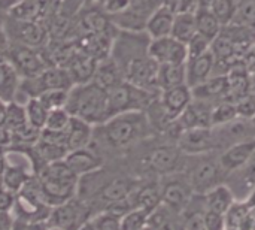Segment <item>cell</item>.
<instances>
[{
  "instance_id": "6da1fadb",
  "label": "cell",
  "mask_w": 255,
  "mask_h": 230,
  "mask_svg": "<svg viewBox=\"0 0 255 230\" xmlns=\"http://www.w3.org/2000/svg\"><path fill=\"white\" fill-rule=\"evenodd\" d=\"M149 40L151 37L145 31L118 28L109 55L120 67L124 81L149 91H160L157 85L158 63L148 52Z\"/></svg>"
},
{
  "instance_id": "7a4b0ae2",
  "label": "cell",
  "mask_w": 255,
  "mask_h": 230,
  "mask_svg": "<svg viewBox=\"0 0 255 230\" xmlns=\"http://www.w3.org/2000/svg\"><path fill=\"white\" fill-rule=\"evenodd\" d=\"M152 132L151 121L145 111H130L112 115L105 123L94 126L93 147L108 160L109 156L128 151L139 142L145 141Z\"/></svg>"
},
{
  "instance_id": "3957f363",
  "label": "cell",
  "mask_w": 255,
  "mask_h": 230,
  "mask_svg": "<svg viewBox=\"0 0 255 230\" xmlns=\"http://www.w3.org/2000/svg\"><path fill=\"white\" fill-rule=\"evenodd\" d=\"M64 108L72 117L81 118L91 126H99L111 118L108 91L94 81L75 84L69 90Z\"/></svg>"
},
{
  "instance_id": "277c9868",
  "label": "cell",
  "mask_w": 255,
  "mask_h": 230,
  "mask_svg": "<svg viewBox=\"0 0 255 230\" xmlns=\"http://www.w3.org/2000/svg\"><path fill=\"white\" fill-rule=\"evenodd\" d=\"M34 177L40 196L49 207H57L76 196L79 178L67 168L64 160L45 165Z\"/></svg>"
},
{
  "instance_id": "5b68a950",
  "label": "cell",
  "mask_w": 255,
  "mask_h": 230,
  "mask_svg": "<svg viewBox=\"0 0 255 230\" xmlns=\"http://www.w3.org/2000/svg\"><path fill=\"white\" fill-rule=\"evenodd\" d=\"M10 210L15 222L19 225H42L48 222L52 207L42 199L36 177H33L13 195Z\"/></svg>"
},
{
  "instance_id": "8992f818",
  "label": "cell",
  "mask_w": 255,
  "mask_h": 230,
  "mask_svg": "<svg viewBox=\"0 0 255 230\" xmlns=\"http://www.w3.org/2000/svg\"><path fill=\"white\" fill-rule=\"evenodd\" d=\"M111 117L130 112V111H146L160 96V91H149L136 87L127 81L120 82L117 87L108 91Z\"/></svg>"
},
{
  "instance_id": "52a82bcc",
  "label": "cell",
  "mask_w": 255,
  "mask_h": 230,
  "mask_svg": "<svg viewBox=\"0 0 255 230\" xmlns=\"http://www.w3.org/2000/svg\"><path fill=\"white\" fill-rule=\"evenodd\" d=\"M1 22L9 42L27 45L37 49L45 48L49 42V30L42 22L13 18L7 13L4 15Z\"/></svg>"
},
{
  "instance_id": "ba28073f",
  "label": "cell",
  "mask_w": 255,
  "mask_h": 230,
  "mask_svg": "<svg viewBox=\"0 0 255 230\" xmlns=\"http://www.w3.org/2000/svg\"><path fill=\"white\" fill-rule=\"evenodd\" d=\"M72 87H73V82L64 67L48 66L46 69H43L39 75H36L33 78L21 79L16 99L22 94V96H25V100H27L30 97H37L43 91H48V90H55V88L70 90Z\"/></svg>"
},
{
  "instance_id": "9c48e42d",
  "label": "cell",
  "mask_w": 255,
  "mask_h": 230,
  "mask_svg": "<svg viewBox=\"0 0 255 230\" xmlns=\"http://www.w3.org/2000/svg\"><path fill=\"white\" fill-rule=\"evenodd\" d=\"M4 58L13 66V69L16 70L21 79L33 78L49 66L43 57L42 49L21 45V43H13V42L9 43Z\"/></svg>"
},
{
  "instance_id": "30bf717a",
  "label": "cell",
  "mask_w": 255,
  "mask_h": 230,
  "mask_svg": "<svg viewBox=\"0 0 255 230\" xmlns=\"http://www.w3.org/2000/svg\"><path fill=\"white\" fill-rule=\"evenodd\" d=\"M91 217H93L91 208L82 199L75 196L64 204L52 207L46 225L63 230H78Z\"/></svg>"
},
{
  "instance_id": "8fae6325",
  "label": "cell",
  "mask_w": 255,
  "mask_h": 230,
  "mask_svg": "<svg viewBox=\"0 0 255 230\" xmlns=\"http://www.w3.org/2000/svg\"><path fill=\"white\" fill-rule=\"evenodd\" d=\"M193 100V91L187 84L166 88L160 91L158 99L154 102L155 109L160 112L164 123H173L187 109Z\"/></svg>"
},
{
  "instance_id": "7c38bea8",
  "label": "cell",
  "mask_w": 255,
  "mask_h": 230,
  "mask_svg": "<svg viewBox=\"0 0 255 230\" xmlns=\"http://www.w3.org/2000/svg\"><path fill=\"white\" fill-rule=\"evenodd\" d=\"M163 4V0H131L128 7L111 16V21L121 30L130 31H145V25L151 13Z\"/></svg>"
},
{
  "instance_id": "4fadbf2b",
  "label": "cell",
  "mask_w": 255,
  "mask_h": 230,
  "mask_svg": "<svg viewBox=\"0 0 255 230\" xmlns=\"http://www.w3.org/2000/svg\"><path fill=\"white\" fill-rule=\"evenodd\" d=\"M217 133L214 127H191L179 132L178 148L185 156H202L217 148Z\"/></svg>"
},
{
  "instance_id": "5bb4252c",
  "label": "cell",
  "mask_w": 255,
  "mask_h": 230,
  "mask_svg": "<svg viewBox=\"0 0 255 230\" xmlns=\"http://www.w3.org/2000/svg\"><path fill=\"white\" fill-rule=\"evenodd\" d=\"M148 52L158 64H184L188 58L187 45L173 36L151 39Z\"/></svg>"
},
{
  "instance_id": "9a60e30c",
  "label": "cell",
  "mask_w": 255,
  "mask_h": 230,
  "mask_svg": "<svg viewBox=\"0 0 255 230\" xmlns=\"http://www.w3.org/2000/svg\"><path fill=\"white\" fill-rule=\"evenodd\" d=\"M226 174L220 165V162L214 160H202L199 162L188 175V184L193 192L199 195H205L212 187L221 184V175Z\"/></svg>"
},
{
  "instance_id": "2e32d148",
  "label": "cell",
  "mask_w": 255,
  "mask_h": 230,
  "mask_svg": "<svg viewBox=\"0 0 255 230\" xmlns=\"http://www.w3.org/2000/svg\"><path fill=\"white\" fill-rule=\"evenodd\" d=\"M182 151L178 147L163 145L149 153L146 166L158 175H173L182 168Z\"/></svg>"
},
{
  "instance_id": "e0dca14e",
  "label": "cell",
  "mask_w": 255,
  "mask_h": 230,
  "mask_svg": "<svg viewBox=\"0 0 255 230\" xmlns=\"http://www.w3.org/2000/svg\"><path fill=\"white\" fill-rule=\"evenodd\" d=\"M64 163L67 165V168L78 177H84L87 174H91L97 169H100L106 160L103 156H100L93 147H84V148H78L73 151H69L66 154V157L63 159Z\"/></svg>"
},
{
  "instance_id": "ac0fdd59",
  "label": "cell",
  "mask_w": 255,
  "mask_h": 230,
  "mask_svg": "<svg viewBox=\"0 0 255 230\" xmlns=\"http://www.w3.org/2000/svg\"><path fill=\"white\" fill-rule=\"evenodd\" d=\"M255 153V136L242 139L230 145L220 157V165L226 174H232L241 169Z\"/></svg>"
},
{
  "instance_id": "d6986e66",
  "label": "cell",
  "mask_w": 255,
  "mask_h": 230,
  "mask_svg": "<svg viewBox=\"0 0 255 230\" xmlns=\"http://www.w3.org/2000/svg\"><path fill=\"white\" fill-rule=\"evenodd\" d=\"M96 64H97L96 58L87 55L79 49H75V52L67 58V61L61 67L66 69L67 75L70 76L75 85V84H84L91 81L96 70Z\"/></svg>"
},
{
  "instance_id": "ffe728a7",
  "label": "cell",
  "mask_w": 255,
  "mask_h": 230,
  "mask_svg": "<svg viewBox=\"0 0 255 230\" xmlns=\"http://www.w3.org/2000/svg\"><path fill=\"white\" fill-rule=\"evenodd\" d=\"M215 67V57L212 51H208L199 57L188 58L185 61V84L193 88L212 76Z\"/></svg>"
},
{
  "instance_id": "44dd1931",
  "label": "cell",
  "mask_w": 255,
  "mask_h": 230,
  "mask_svg": "<svg viewBox=\"0 0 255 230\" xmlns=\"http://www.w3.org/2000/svg\"><path fill=\"white\" fill-rule=\"evenodd\" d=\"M161 187V204L175 211L176 214H181L187 210L190 201H191V187L190 184L181 183V181H167Z\"/></svg>"
},
{
  "instance_id": "7402d4cb",
  "label": "cell",
  "mask_w": 255,
  "mask_h": 230,
  "mask_svg": "<svg viewBox=\"0 0 255 230\" xmlns=\"http://www.w3.org/2000/svg\"><path fill=\"white\" fill-rule=\"evenodd\" d=\"M175 13L173 9L163 3L160 4L148 18L146 25H145V31L151 39H157V37H164V36H170L172 34V28H173V21H175Z\"/></svg>"
},
{
  "instance_id": "603a6c76",
  "label": "cell",
  "mask_w": 255,
  "mask_h": 230,
  "mask_svg": "<svg viewBox=\"0 0 255 230\" xmlns=\"http://www.w3.org/2000/svg\"><path fill=\"white\" fill-rule=\"evenodd\" d=\"M93 129H94V126L85 123L81 118L72 117L67 127L63 130L67 150L73 151L78 148L88 147L91 144V139H93Z\"/></svg>"
},
{
  "instance_id": "cb8c5ba5",
  "label": "cell",
  "mask_w": 255,
  "mask_h": 230,
  "mask_svg": "<svg viewBox=\"0 0 255 230\" xmlns=\"http://www.w3.org/2000/svg\"><path fill=\"white\" fill-rule=\"evenodd\" d=\"M91 81H94L103 90L109 91L114 87H117L120 82H123L124 78H123V73H121L120 67L114 61V58L111 55H108L105 58L97 60L96 70H94V75H93Z\"/></svg>"
},
{
  "instance_id": "d4e9b609",
  "label": "cell",
  "mask_w": 255,
  "mask_h": 230,
  "mask_svg": "<svg viewBox=\"0 0 255 230\" xmlns=\"http://www.w3.org/2000/svg\"><path fill=\"white\" fill-rule=\"evenodd\" d=\"M203 201H205L206 210L223 214V216H226L227 211L232 208V205L236 202L233 190L227 184H223V183L208 190L203 195Z\"/></svg>"
},
{
  "instance_id": "484cf974",
  "label": "cell",
  "mask_w": 255,
  "mask_h": 230,
  "mask_svg": "<svg viewBox=\"0 0 255 230\" xmlns=\"http://www.w3.org/2000/svg\"><path fill=\"white\" fill-rule=\"evenodd\" d=\"M19 84L21 78L13 66L4 57H0V100H3L4 103L15 102Z\"/></svg>"
},
{
  "instance_id": "4316f807",
  "label": "cell",
  "mask_w": 255,
  "mask_h": 230,
  "mask_svg": "<svg viewBox=\"0 0 255 230\" xmlns=\"http://www.w3.org/2000/svg\"><path fill=\"white\" fill-rule=\"evenodd\" d=\"M191 91H193V99H197V100L208 102V100L220 99V97H224L226 99L227 91H229V79H227V75L211 76L205 82L193 87Z\"/></svg>"
},
{
  "instance_id": "83f0119b",
  "label": "cell",
  "mask_w": 255,
  "mask_h": 230,
  "mask_svg": "<svg viewBox=\"0 0 255 230\" xmlns=\"http://www.w3.org/2000/svg\"><path fill=\"white\" fill-rule=\"evenodd\" d=\"M197 34V22H196V13L190 10H181L175 13L173 28L172 34L175 39H178L182 43H188L193 36Z\"/></svg>"
},
{
  "instance_id": "f1b7e54d",
  "label": "cell",
  "mask_w": 255,
  "mask_h": 230,
  "mask_svg": "<svg viewBox=\"0 0 255 230\" xmlns=\"http://www.w3.org/2000/svg\"><path fill=\"white\" fill-rule=\"evenodd\" d=\"M185 84V63L184 64H158L157 85L161 90Z\"/></svg>"
},
{
  "instance_id": "f546056e",
  "label": "cell",
  "mask_w": 255,
  "mask_h": 230,
  "mask_svg": "<svg viewBox=\"0 0 255 230\" xmlns=\"http://www.w3.org/2000/svg\"><path fill=\"white\" fill-rule=\"evenodd\" d=\"M196 13V22H197V33L209 39L211 42L221 33V22L217 19V16L211 12L208 6H202L197 9Z\"/></svg>"
},
{
  "instance_id": "4dcf8cb0",
  "label": "cell",
  "mask_w": 255,
  "mask_h": 230,
  "mask_svg": "<svg viewBox=\"0 0 255 230\" xmlns=\"http://www.w3.org/2000/svg\"><path fill=\"white\" fill-rule=\"evenodd\" d=\"M24 109H25V117H27L28 126L40 132L45 127V124H46V118H48L49 109L40 102L39 97L27 99L24 102Z\"/></svg>"
},
{
  "instance_id": "1f68e13d",
  "label": "cell",
  "mask_w": 255,
  "mask_h": 230,
  "mask_svg": "<svg viewBox=\"0 0 255 230\" xmlns=\"http://www.w3.org/2000/svg\"><path fill=\"white\" fill-rule=\"evenodd\" d=\"M238 112L235 103L229 100H223L218 105L212 106L211 111V126L212 127H220L224 124H229L235 120H238Z\"/></svg>"
},
{
  "instance_id": "d6a6232c",
  "label": "cell",
  "mask_w": 255,
  "mask_h": 230,
  "mask_svg": "<svg viewBox=\"0 0 255 230\" xmlns=\"http://www.w3.org/2000/svg\"><path fill=\"white\" fill-rule=\"evenodd\" d=\"M149 211L143 208H133L120 219L121 230H139L148 225Z\"/></svg>"
},
{
  "instance_id": "836d02e7",
  "label": "cell",
  "mask_w": 255,
  "mask_h": 230,
  "mask_svg": "<svg viewBox=\"0 0 255 230\" xmlns=\"http://www.w3.org/2000/svg\"><path fill=\"white\" fill-rule=\"evenodd\" d=\"M208 7L217 16V19L221 22V25H227V24L233 22L235 12H236V6H235L233 0H209Z\"/></svg>"
},
{
  "instance_id": "e575fe53",
  "label": "cell",
  "mask_w": 255,
  "mask_h": 230,
  "mask_svg": "<svg viewBox=\"0 0 255 230\" xmlns=\"http://www.w3.org/2000/svg\"><path fill=\"white\" fill-rule=\"evenodd\" d=\"M233 22L245 25L255 31V0H244L236 7Z\"/></svg>"
},
{
  "instance_id": "d590c367",
  "label": "cell",
  "mask_w": 255,
  "mask_h": 230,
  "mask_svg": "<svg viewBox=\"0 0 255 230\" xmlns=\"http://www.w3.org/2000/svg\"><path fill=\"white\" fill-rule=\"evenodd\" d=\"M70 118H72V115L69 114V111L66 108L49 109L48 118H46V124H45L43 129L54 130V132H63L67 127Z\"/></svg>"
},
{
  "instance_id": "8d00e7d4",
  "label": "cell",
  "mask_w": 255,
  "mask_h": 230,
  "mask_svg": "<svg viewBox=\"0 0 255 230\" xmlns=\"http://www.w3.org/2000/svg\"><path fill=\"white\" fill-rule=\"evenodd\" d=\"M232 174H238V181H239L241 187L250 193L255 187V153L241 169H238Z\"/></svg>"
},
{
  "instance_id": "74e56055",
  "label": "cell",
  "mask_w": 255,
  "mask_h": 230,
  "mask_svg": "<svg viewBox=\"0 0 255 230\" xmlns=\"http://www.w3.org/2000/svg\"><path fill=\"white\" fill-rule=\"evenodd\" d=\"M67 94L69 90H48L43 91L40 96H37L40 99V102L48 108V109H55V108H64L66 102H67Z\"/></svg>"
},
{
  "instance_id": "f35d334b",
  "label": "cell",
  "mask_w": 255,
  "mask_h": 230,
  "mask_svg": "<svg viewBox=\"0 0 255 230\" xmlns=\"http://www.w3.org/2000/svg\"><path fill=\"white\" fill-rule=\"evenodd\" d=\"M238 117L247 121H251L255 117V93L250 91L244 97H241L238 102H235Z\"/></svg>"
},
{
  "instance_id": "ab89813d",
  "label": "cell",
  "mask_w": 255,
  "mask_h": 230,
  "mask_svg": "<svg viewBox=\"0 0 255 230\" xmlns=\"http://www.w3.org/2000/svg\"><path fill=\"white\" fill-rule=\"evenodd\" d=\"M91 219H93L97 230H121L120 217H117V216H114V214H111L108 211L97 213Z\"/></svg>"
},
{
  "instance_id": "60d3db41",
  "label": "cell",
  "mask_w": 255,
  "mask_h": 230,
  "mask_svg": "<svg viewBox=\"0 0 255 230\" xmlns=\"http://www.w3.org/2000/svg\"><path fill=\"white\" fill-rule=\"evenodd\" d=\"M211 51V40L206 39L205 36L202 34H196L193 36V39L187 43V54H188V58H194V57H199L205 52ZM187 58V60H188Z\"/></svg>"
},
{
  "instance_id": "b9f144b4",
  "label": "cell",
  "mask_w": 255,
  "mask_h": 230,
  "mask_svg": "<svg viewBox=\"0 0 255 230\" xmlns=\"http://www.w3.org/2000/svg\"><path fill=\"white\" fill-rule=\"evenodd\" d=\"M202 217H203V223H205V228L206 230H226L227 229V225H226V216L223 214H218V213H214V211H209L205 208V211L202 213Z\"/></svg>"
},
{
  "instance_id": "7bdbcfd3",
  "label": "cell",
  "mask_w": 255,
  "mask_h": 230,
  "mask_svg": "<svg viewBox=\"0 0 255 230\" xmlns=\"http://www.w3.org/2000/svg\"><path fill=\"white\" fill-rule=\"evenodd\" d=\"M130 1L131 0H97L99 6L109 18L124 12L128 7Z\"/></svg>"
},
{
  "instance_id": "ee69618b",
  "label": "cell",
  "mask_w": 255,
  "mask_h": 230,
  "mask_svg": "<svg viewBox=\"0 0 255 230\" xmlns=\"http://www.w3.org/2000/svg\"><path fill=\"white\" fill-rule=\"evenodd\" d=\"M184 230H206L202 213H194V214L188 216V219L184 225Z\"/></svg>"
},
{
  "instance_id": "f6af8a7d",
  "label": "cell",
  "mask_w": 255,
  "mask_h": 230,
  "mask_svg": "<svg viewBox=\"0 0 255 230\" xmlns=\"http://www.w3.org/2000/svg\"><path fill=\"white\" fill-rule=\"evenodd\" d=\"M242 64L245 70L250 73V76H255V52L251 49L242 57Z\"/></svg>"
},
{
  "instance_id": "bcb514c9",
  "label": "cell",
  "mask_w": 255,
  "mask_h": 230,
  "mask_svg": "<svg viewBox=\"0 0 255 230\" xmlns=\"http://www.w3.org/2000/svg\"><path fill=\"white\" fill-rule=\"evenodd\" d=\"M3 21V19H1ZM0 21V57H4L7 48H9V39H7V34L4 31V27H3V22Z\"/></svg>"
},
{
  "instance_id": "7dc6e473",
  "label": "cell",
  "mask_w": 255,
  "mask_h": 230,
  "mask_svg": "<svg viewBox=\"0 0 255 230\" xmlns=\"http://www.w3.org/2000/svg\"><path fill=\"white\" fill-rule=\"evenodd\" d=\"M6 115H7V103H4L3 100H0V127L4 126Z\"/></svg>"
},
{
  "instance_id": "c3c4849f",
  "label": "cell",
  "mask_w": 255,
  "mask_h": 230,
  "mask_svg": "<svg viewBox=\"0 0 255 230\" xmlns=\"http://www.w3.org/2000/svg\"><path fill=\"white\" fill-rule=\"evenodd\" d=\"M247 202V205H248V208L251 210V213L255 214V187L250 192V196H248V199L245 201Z\"/></svg>"
},
{
  "instance_id": "681fc988",
  "label": "cell",
  "mask_w": 255,
  "mask_h": 230,
  "mask_svg": "<svg viewBox=\"0 0 255 230\" xmlns=\"http://www.w3.org/2000/svg\"><path fill=\"white\" fill-rule=\"evenodd\" d=\"M78 230H97L96 228V225H94V222H93V219H90V220H87L81 228Z\"/></svg>"
},
{
  "instance_id": "f907efd6",
  "label": "cell",
  "mask_w": 255,
  "mask_h": 230,
  "mask_svg": "<svg viewBox=\"0 0 255 230\" xmlns=\"http://www.w3.org/2000/svg\"><path fill=\"white\" fill-rule=\"evenodd\" d=\"M45 230H63V229H60V228H55V226H45Z\"/></svg>"
},
{
  "instance_id": "816d5d0a",
  "label": "cell",
  "mask_w": 255,
  "mask_h": 230,
  "mask_svg": "<svg viewBox=\"0 0 255 230\" xmlns=\"http://www.w3.org/2000/svg\"><path fill=\"white\" fill-rule=\"evenodd\" d=\"M139 230H154V229H152V228H151L149 225H146V226H143L142 229H139Z\"/></svg>"
},
{
  "instance_id": "f5cc1de1",
  "label": "cell",
  "mask_w": 255,
  "mask_h": 230,
  "mask_svg": "<svg viewBox=\"0 0 255 230\" xmlns=\"http://www.w3.org/2000/svg\"><path fill=\"white\" fill-rule=\"evenodd\" d=\"M253 51H254V52H255V43H254V46H253Z\"/></svg>"
}]
</instances>
